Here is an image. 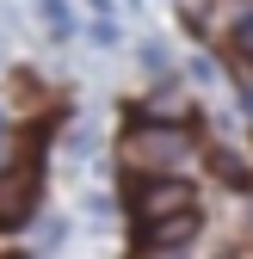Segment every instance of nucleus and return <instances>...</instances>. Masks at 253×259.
Listing matches in <instances>:
<instances>
[{"instance_id": "obj_10", "label": "nucleus", "mask_w": 253, "mask_h": 259, "mask_svg": "<svg viewBox=\"0 0 253 259\" xmlns=\"http://www.w3.org/2000/svg\"><path fill=\"white\" fill-rule=\"evenodd\" d=\"M192 80H198V87H210V80H216V68H210V56H192Z\"/></svg>"}, {"instance_id": "obj_1", "label": "nucleus", "mask_w": 253, "mask_h": 259, "mask_svg": "<svg viewBox=\"0 0 253 259\" xmlns=\"http://www.w3.org/2000/svg\"><path fill=\"white\" fill-rule=\"evenodd\" d=\"M123 160L142 167V173H173V167L192 160V136L179 123H142V130L123 136Z\"/></svg>"}, {"instance_id": "obj_4", "label": "nucleus", "mask_w": 253, "mask_h": 259, "mask_svg": "<svg viewBox=\"0 0 253 259\" xmlns=\"http://www.w3.org/2000/svg\"><path fill=\"white\" fill-rule=\"evenodd\" d=\"M192 235H198V204H192V210H179V216L148 222V247H154V253H179Z\"/></svg>"}, {"instance_id": "obj_5", "label": "nucleus", "mask_w": 253, "mask_h": 259, "mask_svg": "<svg viewBox=\"0 0 253 259\" xmlns=\"http://www.w3.org/2000/svg\"><path fill=\"white\" fill-rule=\"evenodd\" d=\"M37 13H44L50 37H74V7H68V0H37Z\"/></svg>"}, {"instance_id": "obj_6", "label": "nucleus", "mask_w": 253, "mask_h": 259, "mask_svg": "<svg viewBox=\"0 0 253 259\" xmlns=\"http://www.w3.org/2000/svg\"><path fill=\"white\" fill-rule=\"evenodd\" d=\"M216 173H223L229 185H247V167H241V160H235L229 148H223V154H216Z\"/></svg>"}, {"instance_id": "obj_3", "label": "nucleus", "mask_w": 253, "mask_h": 259, "mask_svg": "<svg viewBox=\"0 0 253 259\" xmlns=\"http://www.w3.org/2000/svg\"><path fill=\"white\" fill-rule=\"evenodd\" d=\"M31 191H37V167H19L0 179V229H19L31 216Z\"/></svg>"}, {"instance_id": "obj_8", "label": "nucleus", "mask_w": 253, "mask_h": 259, "mask_svg": "<svg viewBox=\"0 0 253 259\" xmlns=\"http://www.w3.org/2000/svg\"><path fill=\"white\" fill-rule=\"evenodd\" d=\"M235 44H241V56L253 62V13H241V25H235Z\"/></svg>"}, {"instance_id": "obj_7", "label": "nucleus", "mask_w": 253, "mask_h": 259, "mask_svg": "<svg viewBox=\"0 0 253 259\" xmlns=\"http://www.w3.org/2000/svg\"><path fill=\"white\" fill-rule=\"evenodd\" d=\"M142 62H148V74H154V80L167 74V50H161V44H142Z\"/></svg>"}, {"instance_id": "obj_11", "label": "nucleus", "mask_w": 253, "mask_h": 259, "mask_svg": "<svg viewBox=\"0 0 253 259\" xmlns=\"http://www.w3.org/2000/svg\"><path fill=\"white\" fill-rule=\"evenodd\" d=\"M235 99H241V111L253 117V74H241V80H235Z\"/></svg>"}, {"instance_id": "obj_2", "label": "nucleus", "mask_w": 253, "mask_h": 259, "mask_svg": "<svg viewBox=\"0 0 253 259\" xmlns=\"http://www.w3.org/2000/svg\"><path fill=\"white\" fill-rule=\"evenodd\" d=\"M198 198H192V185L185 179H148V185H136V210H142V222H161V216H179V210H192Z\"/></svg>"}, {"instance_id": "obj_9", "label": "nucleus", "mask_w": 253, "mask_h": 259, "mask_svg": "<svg viewBox=\"0 0 253 259\" xmlns=\"http://www.w3.org/2000/svg\"><path fill=\"white\" fill-rule=\"evenodd\" d=\"M62 235H68V229H62V222L50 216V222H44V229H37V247H62Z\"/></svg>"}]
</instances>
